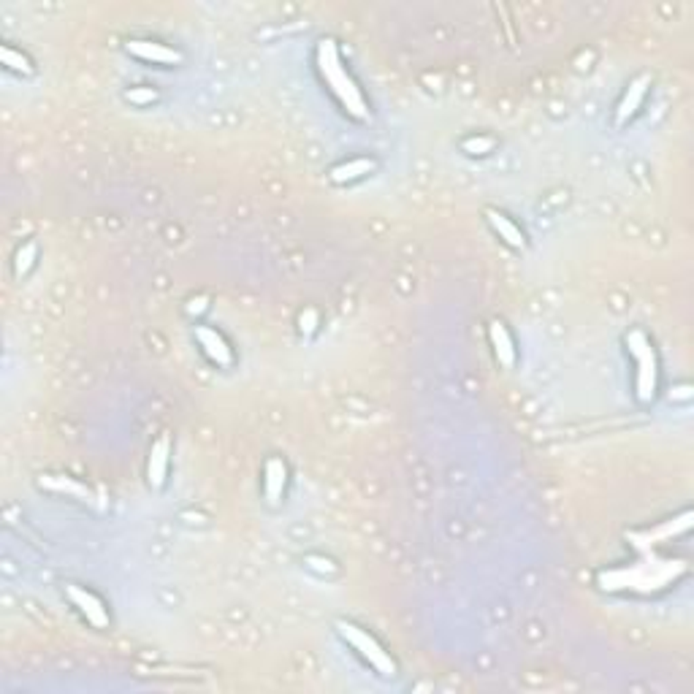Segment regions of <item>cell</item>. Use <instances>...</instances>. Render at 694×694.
<instances>
[{"label":"cell","mask_w":694,"mask_h":694,"mask_svg":"<svg viewBox=\"0 0 694 694\" xmlns=\"http://www.w3.org/2000/svg\"><path fill=\"white\" fill-rule=\"evenodd\" d=\"M315 66H317V74H320L323 85L328 87V93L336 98V104L344 109L347 117H353L359 123L370 120V104H367L361 87L356 85V79L351 77V71L344 68L342 55H339V50L331 39L317 41Z\"/></svg>","instance_id":"6da1fadb"},{"label":"cell","mask_w":694,"mask_h":694,"mask_svg":"<svg viewBox=\"0 0 694 694\" xmlns=\"http://www.w3.org/2000/svg\"><path fill=\"white\" fill-rule=\"evenodd\" d=\"M624 344L635 361V399L640 405H651L659 391V361H656L653 344L640 328H632L624 336Z\"/></svg>","instance_id":"7a4b0ae2"},{"label":"cell","mask_w":694,"mask_h":694,"mask_svg":"<svg viewBox=\"0 0 694 694\" xmlns=\"http://www.w3.org/2000/svg\"><path fill=\"white\" fill-rule=\"evenodd\" d=\"M683 567L678 562H662V564H635L632 570H613L602 572V589L618 591V589H637V591H651L662 589L675 580V575Z\"/></svg>","instance_id":"3957f363"},{"label":"cell","mask_w":694,"mask_h":694,"mask_svg":"<svg viewBox=\"0 0 694 694\" xmlns=\"http://www.w3.org/2000/svg\"><path fill=\"white\" fill-rule=\"evenodd\" d=\"M336 632H339V637L351 645L378 675H383V678H394L397 675V662H394V656L383 648V643L372 635V632H367L364 626H359V624H353V621H344V618H339L336 621Z\"/></svg>","instance_id":"277c9868"},{"label":"cell","mask_w":694,"mask_h":694,"mask_svg":"<svg viewBox=\"0 0 694 694\" xmlns=\"http://www.w3.org/2000/svg\"><path fill=\"white\" fill-rule=\"evenodd\" d=\"M66 597H68V602L77 607V613H79L93 629H109V626H112V616H109L106 602H104L96 591H90L87 586L68 583V586H66Z\"/></svg>","instance_id":"5b68a950"},{"label":"cell","mask_w":694,"mask_h":694,"mask_svg":"<svg viewBox=\"0 0 694 694\" xmlns=\"http://www.w3.org/2000/svg\"><path fill=\"white\" fill-rule=\"evenodd\" d=\"M196 342L201 347V353L217 367V370H231L233 367V351L225 342V336L212 328V325H196Z\"/></svg>","instance_id":"8992f818"},{"label":"cell","mask_w":694,"mask_h":694,"mask_svg":"<svg viewBox=\"0 0 694 694\" xmlns=\"http://www.w3.org/2000/svg\"><path fill=\"white\" fill-rule=\"evenodd\" d=\"M125 52L136 60H144L152 66H179L182 63V52H177L160 41H150V39H131L125 44Z\"/></svg>","instance_id":"52a82bcc"},{"label":"cell","mask_w":694,"mask_h":694,"mask_svg":"<svg viewBox=\"0 0 694 694\" xmlns=\"http://www.w3.org/2000/svg\"><path fill=\"white\" fill-rule=\"evenodd\" d=\"M169 464H171V437H169V434H160V437L152 443L150 456H147V483H150V489L160 491V489L166 486Z\"/></svg>","instance_id":"ba28073f"},{"label":"cell","mask_w":694,"mask_h":694,"mask_svg":"<svg viewBox=\"0 0 694 694\" xmlns=\"http://www.w3.org/2000/svg\"><path fill=\"white\" fill-rule=\"evenodd\" d=\"M288 489V464L279 456H269L263 464V499L269 507H279Z\"/></svg>","instance_id":"9c48e42d"},{"label":"cell","mask_w":694,"mask_h":694,"mask_svg":"<svg viewBox=\"0 0 694 694\" xmlns=\"http://www.w3.org/2000/svg\"><path fill=\"white\" fill-rule=\"evenodd\" d=\"M648 87H651V77L648 74H640L637 79H632L629 82V87H626V93L621 96V101H618V106H616V125H626L637 112H640V106H643V98H645V93H648Z\"/></svg>","instance_id":"30bf717a"},{"label":"cell","mask_w":694,"mask_h":694,"mask_svg":"<svg viewBox=\"0 0 694 694\" xmlns=\"http://www.w3.org/2000/svg\"><path fill=\"white\" fill-rule=\"evenodd\" d=\"M489 339L494 347V356L505 370H513L518 364V351H516V342L507 331V325L502 320H491L489 323Z\"/></svg>","instance_id":"8fae6325"},{"label":"cell","mask_w":694,"mask_h":694,"mask_svg":"<svg viewBox=\"0 0 694 694\" xmlns=\"http://www.w3.org/2000/svg\"><path fill=\"white\" fill-rule=\"evenodd\" d=\"M39 483H41V489H47V491L68 494V497H74V499H79V502L98 505V497L93 494V489L85 486V483H79V480H74V478H68V475H44Z\"/></svg>","instance_id":"7c38bea8"},{"label":"cell","mask_w":694,"mask_h":694,"mask_svg":"<svg viewBox=\"0 0 694 694\" xmlns=\"http://www.w3.org/2000/svg\"><path fill=\"white\" fill-rule=\"evenodd\" d=\"M486 220L491 225V231L513 250H526V233L499 209H486Z\"/></svg>","instance_id":"4fadbf2b"},{"label":"cell","mask_w":694,"mask_h":694,"mask_svg":"<svg viewBox=\"0 0 694 694\" xmlns=\"http://www.w3.org/2000/svg\"><path fill=\"white\" fill-rule=\"evenodd\" d=\"M375 169H378V163H375L372 158H351V160H344V163L333 166V169L328 171V179H331L333 185H351V182H359V179L370 177Z\"/></svg>","instance_id":"5bb4252c"},{"label":"cell","mask_w":694,"mask_h":694,"mask_svg":"<svg viewBox=\"0 0 694 694\" xmlns=\"http://www.w3.org/2000/svg\"><path fill=\"white\" fill-rule=\"evenodd\" d=\"M36 258H39V244L36 242H28L17 250L14 255V274L17 277H25L33 266H36Z\"/></svg>","instance_id":"9a60e30c"},{"label":"cell","mask_w":694,"mask_h":694,"mask_svg":"<svg viewBox=\"0 0 694 694\" xmlns=\"http://www.w3.org/2000/svg\"><path fill=\"white\" fill-rule=\"evenodd\" d=\"M0 58H4V63L12 68V71H17V74H25V77H31L33 74V66H31V60L23 55V52H17L14 47H4V50H0Z\"/></svg>","instance_id":"2e32d148"},{"label":"cell","mask_w":694,"mask_h":694,"mask_svg":"<svg viewBox=\"0 0 694 694\" xmlns=\"http://www.w3.org/2000/svg\"><path fill=\"white\" fill-rule=\"evenodd\" d=\"M494 147H497V139L494 136H470V139H464L461 142V150L467 152V155H489V152H494Z\"/></svg>","instance_id":"e0dca14e"},{"label":"cell","mask_w":694,"mask_h":694,"mask_svg":"<svg viewBox=\"0 0 694 694\" xmlns=\"http://www.w3.org/2000/svg\"><path fill=\"white\" fill-rule=\"evenodd\" d=\"M125 98H128L133 106H150V104L158 101V93H152V90H147V87H133L131 93H125Z\"/></svg>","instance_id":"ac0fdd59"},{"label":"cell","mask_w":694,"mask_h":694,"mask_svg":"<svg viewBox=\"0 0 694 694\" xmlns=\"http://www.w3.org/2000/svg\"><path fill=\"white\" fill-rule=\"evenodd\" d=\"M298 328H301V333H315V328H317V312H315V309L301 312V317H298Z\"/></svg>","instance_id":"d6986e66"}]
</instances>
